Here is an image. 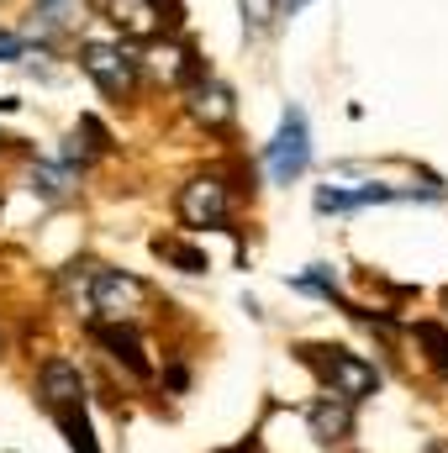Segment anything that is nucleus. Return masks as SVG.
<instances>
[{"instance_id": "obj_6", "label": "nucleus", "mask_w": 448, "mask_h": 453, "mask_svg": "<svg viewBox=\"0 0 448 453\" xmlns=\"http://www.w3.org/2000/svg\"><path fill=\"white\" fill-rule=\"evenodd\" d=\"M80 69H85L112 101H132V90H137V58H127L112 42H85V48H80Z\"/></svg>"}, {"instance_id": "obj_5", "label": "nucleus", "mask_w": 448, "mask_h": 453, "mask_svg": "<svg viewBox=\"0 0 448 453\" xmlns=\"http://www.w3.org/2000/svg\"><path fill=\"white\" fill-rule=\"evenodd\" d=\"M174 211H180L185 226H227L232 222V190H227L217 174H196V180L180 185Z\"/></svg>"}, {"instance_id": "obj_1", "label": "nucleus", "mask_w": 448, "mask_h": 453, "mask_svg": "<svg viewBox=\"0 0 448 453\" xmlns=\"http://www.w3.org/2000/svg\"><path fill=\"white\" fill-rule=\"evenodd\" d=\"M296 353H301V364L322 380V390L337 395V401H348V406H359V401H369V395L380 390V369H375L369 358L337 348V342H301Z\"/></svg>"}, {"instance_id": "obj_4", "label": "nucleus", "mask_w": 448, "mask_h": 453, "mask_svg": "<svg viewBox=\"0 0 448 453\" xmlns=\"http://www.w3.org/2000/svg\"><path fill=\"white\" fill-rule=\"evenodd\" d=\"M180 90H185V111H190V121H201L206 132H222L227 121L237 116L232 90H227V85L212 74V69H206V64H196V69L180 80Z\"/></svg>"}, {"instance_id": "obj_10", "label": "nucleus", "mask_w": 448, "mask_h": 453, "mask_svg": "<svg viewBox=\"0 0 448 453\" xmlns=\"http://www.w3.org/2000/svg\"><path fill=\"white\" fill-rule=\"evenodd\" d=\"M90 338L101 342L116 364L127 369V374H137V380H148V374H153V364H148L143 342H137V333H132V322H90Z\"/></svg>"}, {"instance_id": "obj_3", "label": "nucleus", "mask_w": 448, "mask_h": 453, "mask_svg": "<svg viewBox=\"0 0 448 453\" xmlns=\"http://www.w3.org/2000/svg\"><path fill=\"white\" fill-rule=\"evenodd\" d=\"M264 164H269L274 185H290V180L306 174V164H312V132H306V111L301 106H290V111L280 116V132L264 148Z\"/></svg>"}, {"instance_id": "obj_8", "label": "nucleus", "mask_w": 448, "mask_h": 453, "mask_svg": "<svg viewBox=\"0 0 448 453\" xmlns=\"http://www.w3.org/2000/svg\"><path fill=\"white\" fill-rule=\"evenodd\" d=\"M37 401L48 411H64V406H85V374L69 364V358H48L37 369Z\"/></svg>"}, {"instance_id": "obj_13", "label": "nucleus", "mask_w": 448, "mask_h": 453, "mask_svg": "<svg viewBox=\"0 0 448 453\" xmlns=\"http://www.w3.org/2000/svg\"><path fill=\"white\" fill-rule=\"evenodd\" d=\"M48 417L64 427V438H69V449H74V453H101V449H96V427H90L85 406H64V411H48Z\"/></svg>"}, {"instance_id": "obj_17", "label": "nucleus", "mask_w": 448, "mask_h": 453, "mask_svg": "<svg viewBox=\"0 0 448 453\" xmlns=\"http://www.w3.org/2000/svg\"><path fill=\"white\" fill-rule=\"evenodd\" d=\"M90 158H96V148H90V142H85V132H74V137H69V142H64V164H69V169H74V164H80V169H85V164H90Z\"/></svg>"}, {"instance_id": "obj_2", "label": "nucleus", "mask_w": 448, "mask_h": 453, "mask_svg": "<svg viewBox=\"0 0 448 453\" xmlns=\"http://www.w3.org/2000/svg\"><path fill=\"white\" fill-rule=\"evenodd\" d=\"M148 280L127 274V269H90L85 301L96 306V322H137V311L148 306Z\"/></svg>"}, {"instance_id": "obj_20", "label": "nucleus", "mask_w": 448, "mask_h": 453, "mask_svg": "<svg viewBox=\"0 0 448 453\" xmlns=\"http://www.w3.org/2000/svg\"><path fill=\"white\" fill-rule=\"evenodd\" d=\"M0 148H11V137H0Z\"/></svg>"}, {"instance_id": "obj_12", "label": "nucleus", "mask_w": 448, "mask_h": 453, "mask_svg": "<svg viewBox=\"0 0 448 453\" xmlns=\"http://www.w3.org/2000/svg\"><path fill=\"white\" fill-rule=\"evenodd\" d=\"M153 253H158L169 269H180V274H206V269H212L206 248H196V242H185V237H153Z\"/></svg>"}, {"instance_id": "obj_7", "label": "nucleus", "mask_w": 448, "mask_h": 453, "mask_svg": "<svg viewBox=\"0 0 448 453\" xmlns=\"http://www.w3.org/2000/svg\"><path fill=\"white\" fill-rule=\"evenodd\" d=\"M169 0H106V21H112L121 37L132 42H153V37H169L174 21L164 16Z\"/></svg>"}, {"instance_id": "obj_11", "label": "nucleus", "mask_w": 448, "mask_h": 453, "mask_svg": "<svg viewBox=\"0 0 448 453\" xmlns=\"http://www.w3.org/2000/svg\"><path fill=\"white\" fill-rule=\"evenodd\" d=\"M306 422H312V438H317L322 449H337V443H348V438H353V406H348V401H337V395L312 401Z\"/></svg>"}, {"instance_id": "obj_16", "label": "nucleus", "mask_w": 448, "mask_h": 453, "mask_svg": "<svg viewBox=\"0 0 448 453\" xmlns=\"http://www.w3.org/2000/svg\"><path fill=\"white\" fill-rule=\"evenodd\" d=\"M237 5H243V27H248L253 37H259V32H269V27L285 16V11H280V0H237Z\"/></svg>"}, {"instance_id": "obj_15", "label": "nucleus", "mask_w": 448, "mask_h": 453, "mask_svg": "<svg viewBox=\"0 0 448 453\" xmlns=\"http://www.w3.org/2000/svg\"><path fill=\"white\" fill-rule=\"evenodd\" d=\"M412 338L428 348V364L448 380V327H444V322H417V327H412Z\"/></svg>"}, {"instance_id": "obj_19", "label": "nucleus", "mask_w": 448, "mask_h": 453, "mask_svg": "<svg viewBox=\"0 0 448 453\" xmlns=\"http://www.w3.org/2000/svg\"><path fill=\"white\" fill-rule=\"evenodd\" d=\"M301 5H306V0H280V11H285V16H296Z\"/></svg>"}, {"instance_id": "obj_9", "label": "nucleus", "mask_w": 448, "mask_h": 453, "mask_svg": "<svg viewBox=\"0 0 448 453\" xmlns=\"http://www.w3.org/2000/svg\"><path fill=\"white\" fill-rule=\"evenodd\" d=\"M80 21H85V0H32V11H27V37L58 42V37H69Z\"/></svg>"}, {"instance_id": "obj_14", "label": "nucleus", "mask_w": 448, "mask_h": 453, "mask_svg": "<svg viewBox=\"0 0 448 453\" xmlns=\"http://www.w3.org/2000/svg\"><path fill=\"white\" fill-rule=\"evenodd\" d=\"M32 196H42V201H69L74 196V185H69V169H53V164H32Z\"/></svg>"}, {"instance_id": "obj_18", "label": "nucleus", "mask_w": 448, "mask_h": 453, "mask_svg": "<svg viewBox=\"0 0 448 453\" xmlns=\"http://www.w3.org/2000/svg\"><path fill=\"white\" fill-rule=\"evenodd\" d=\"M21 58H27V37L0 32V64H21Z\"/></svg>"}]
</instances>
